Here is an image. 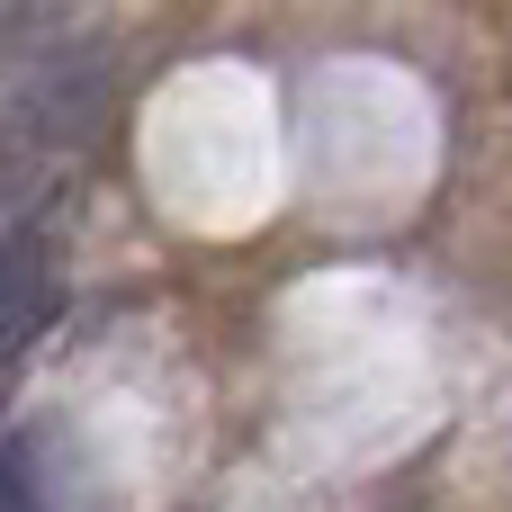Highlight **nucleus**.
I'll list each match as a JSON object with an SVG mask.
<instances>
[{"label":"nucleus","instance_id":"nucleus-1","mask_svg":"<svg viewBox=\"0 0 512 512\" xmlns=\"http://www.w3.org/2000/svg\"><path fill=\"white\" fill-rule=\"evenodd\" d=\"M63 315V243L45 225H0V360H18Z\"/></svg>","mask_w":512,"mask_h":512},{"label":"nucleus","instance_id":"nucleus-4","mask_svg":"<svg viewBox=\"0 0 512 512\" xmlns=\"http://www.w3.org/2000/svg\"><path fill=\"white\" fill-rule=\"evenodd\" d=\"M0 405H9V360H0Z\"/></svg>","mask_w":512,"mask_h":512},{"label":"nucleus","instance_id":"nucleus-3","mask_svg":"<svg viewBox=\"0 0 512 512\" xmlns=\"http://www.w3.org/2000/svg\"><path fill=\"white\" fill-rule=\"evenodd\" d=\"M63 0H0V18H18V27H36V18H54Z\"/></svg>","mask_w":512,"mask_h":512},{"label":"nucleus","instance_id":"nucleus-5","mask_svg":"<svg viewBox=\"0 0 512 512\" xmlns=\"http://www.w3.org/2000/svg\"><path fill=\"white\" fill-rule=\"evenodd\" d=\"M378 512H414V504H378Z\"/></svg>","mask_w":512,"mask_h":512},{"label":"nucleus","instance_id":"nucleus-2","mask_svg":"<svg viewBox=\"0 0 512 512\" xmlns=\"http://www.w3.org/2000/svg\"><path fill=\"white\" fill-rule=\"evenodd\" d=\"M54 432H9L0 441V512H54Z\"/></svg>","mask_w":512,"mask_h":512},{"label":"nucleus","instance_id":"nucleus-6","mask_svg":"<svg viewBox=\"0 0 512 512\" xmlns=\"http://www.w3.org/2000/svg\"><path fill=\"white\" fill-rule=\"evenodd\" d=\"M0 225H9V198H0Z\"/></svg>","mask_w":512,"mask_h":512}]
</instances>
